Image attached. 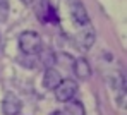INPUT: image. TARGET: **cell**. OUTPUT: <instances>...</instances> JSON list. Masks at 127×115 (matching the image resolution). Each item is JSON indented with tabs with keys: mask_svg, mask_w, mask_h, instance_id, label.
Instances as JSON below:
<instances>
[{
	"mask_svg": "<svg viewBox=\"0 0 127 115\" xmlns=\"http://www.w3.org/2000/svg\"><path fill=\"white\" fill-rule=\"evenodd\" d=\"M38 16H40V21H43V23H59V14H57L55 7L48 0H41L40 2Z\"/></svg>",
	"mask_w": 127,
	"mask_h": 115,
	"instance_id": "6",
	"label": "cell"
},
{
	"mask_svg": "<svg viewBox=\"0 0 127 115\" xmlns=\"http://www.w3.org/2000/svg\"><path fill=\"white\" fill-rule=\"evenodd\" d=\"M67 7H69V16L72 19V23L76 24V28H84L91 23L89 21V16H88V10H86L84 3L81 0H65Z\"/></svg>",
	"mask_w": 127,
	"mask_h": 115,
	"instance_id": "2",
	"label": "cell"
},
{
	"mask_svg": "<svg viewBox=\"0 0 127 115\" xmlns=\"http://www.w3.org/2000/svg\"><path fill=\"white\" fill-rule=\"evenodd\" d=\"M0 52H2V38H0Z\"/></svg>",
	"mask_w": 127,
	"mask_h": 115,
	"instance_id": "13",
	"label": "cell"
},
{
	"mask_svg": "<svg viewBox=\"0 0 127 115\" xmlns=\"http://www.w3.org/2000/svg\"><path fill=\"white\" fill-rule=\"evenodd\" d=\"M52 115H64V114H62V112H53Z\"/></svg>",
	"mask_w": 127,
	"mask_h": 115,
	"instance_id": "12",
	"label": "cell"
},
{
	"mask_svg": "<svg viewBox=\"0 0 127 115\" xmlns=\"http://www.w3.org/2000/svg\"><path fill=\"white\" fill-rule=\"evenodd\" d=\"M74 74L83 81L91 77V65H89V62L84 57H79V58L74 60Z\"/></svg>",
	"mask_w": 127,
	"mask_h": 115,
	"instance_id": "8",
	"label": "cell"
},
{
	"mask_svg": "<svg viewBox=\"0 0 127 115\" xmlns=\"http://www.w3.org/2000/svg\"><path fill=\"white\" fill-rule=\"evenodd\" d=\"M22 3H33V0H21Z\"/></svg>",
	"mask_w": 127,
	"mask_h": 115,
	"instance_id": "11",
	"label": "cell"
},
{
	"mask_svg": "<svg viewBox=\"0 0 127 115\" xmlns=\"http://www.w3.org/2000/svg\"><path fill=\"white\" fill-rule=\"evenodd\" d=\"M95 38H96V33H95V28L93 24L89 23L84 28H79L76 31V36H74V41L77 43V46L81 50H88L89 46L95 43Z\"/></svg>",
	"mask_w": 127,
	"mask_h": 115,
	"instance_id": "4",
	"label": "cell"
},
{
	"mask_svg": "<svg viewBox=\"0 0 127 115\" xmlns=\"http://www.w3.org/2000/svg\"><path fill=\"white\" fill-rule=\"evenodd\" d=\"M60 81H62V76L57 69L50 67L45 70V74H43V88L45 89H55L60 84Z\"/></svg>",
	"mask_w": 127,
	"mask_h": 115,
	"instance_id": "7",
	"label": "cell"
},
{
	"mask_svg": "<svg viewBox=\"0 0 127 115\" xmlns=\"http://www.w3.org/2000/svg\"><path fill=\"white\" fill-rule=\"evenodd\" d=\"M62 114L64 115H86V110H84V105L81 101L70 100V101H67V105H65Z\"/></svg>",
	"mask_w": 127,
	"mask_h": 115,
	"instance_id": "9",
	"label": "cell"
},
{
	"mask_svg": "<svg viewBox=\"0 0 127 115\" xmlns=\"http://www.w3.org/2000/svg\"><path fill=\"white\" fill-rule=\"evenodd\" d=\"M22 110V101L12 93H7L2 100V114L3 115H19Z\"/></svg>",
	"mask_w": 127,
	"mask_h": 115,
	"instance_id": "5",
	"label": "cell"
},
{
	"mask_svg": "<svg viewBox=\"0 0 127 115\" xmlns=\"http://www.w3.org/2000/svg\"><path fill=\"white\" fill-rule=\"evenodd\" d=\"M53 93H55L57 101L67 103V101H70L77 94V83L72 81V79H62L60 84L53 89Z\"/></svg>",
	"mask_w": 127,
	"mask_h": 115,
	"instance_id": "3",
	"label": "cell"
},
{
	"mask_svg": "<svg viewBox=\"0 0 127 115\" xmlns=\"http://www.w3.org/2000/svg\"><path fill=\"white\" fill-rule=\"evenodd\" d=\"M9 17V0H0V23H5Z\"/></svg>",
	"mask_w": 127,
	"mask_h": 115,
	"instance_id": "10",
	"label": "cell"
},
{
	"mask_svg": "<svg viewBox=\"0 0 127 115\" xmlns=\"http://www.w3.org/2000/svg\"><path fill=\"white\" fill-rule=\"evenodd\" d=\"M19 48L24 55L28 57H33V55H38L41 53V36L36 33V31H24L19 36Z\"/></svg>",
	"mask_w": 127,
	"mask_h": 115,
	"instance_id": "1",
	"label": "cell"
}]
</instances>
